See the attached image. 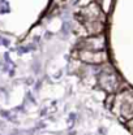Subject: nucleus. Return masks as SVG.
<instances>
[{"mask_svg":"<svg viewBox=\"0 0 133 135\" xmlns=\"http://www.w3.org/2000/svg\"><path fill=\"white\" fill-rule=\"evenodd\" d=\"M127 127H128V130L131 131L133 134V119H131L129 122H128V125H127Z\"/></svg>","mask_w":133,"mask_h":135,"instance_id":"nucleus-1","label":"nucleus"}]
</instances>
